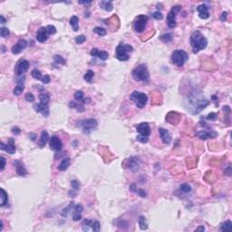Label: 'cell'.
Masks as SVG:
<instances>
[{
  "label": "cell",
  "mask_w": 232,
  "mask_h": 232,
  "mask_svg": "<svg viewBox=\"0 0 232 232\" xmlns=\"http://www.w3.org/2000/svg\"><path fill=\"white\" fill-rule=\"evenodd\" d=\"M135 193H137L139 196L141 197V198H145L146 196H147V193H146L145 190H143L142 189H137L136 191H135Z\"/></svg>",
  "instance_id": "50"
},
{
  "label": "cell",
  "mask_w": 232,
  "mask_h": 232,
  "mask_svg": "<svg viewBox=\"0 0 232 232\" xmlns=\"http://www.w3.org/2000/svg\"><path fill=\"white\" fill-rule=\"evenodd\" d=\"M92 219H87L85 218L83 222V231H89L92 228Z\"/></svg>",
  "instance_id": "33"
},
{
  "label": "cell",
  "mask_w": 232,
  "mask_h": 232,
  "mask_svg": "<svg viewBox=\"0 0 232 232\" xmlns=\"http://www.w3.org/2000/svg\"><path fill=\"white\" fill-rule=\"evenodd\" d=\"M227 17H228V13H227V12H223L221 17V20L222 22H225V21L227 20Z\"/></svg>",
  "instance_id": "56"
},
{
  "label": "cell",
  "mask_w": 232,
  "mask_h": 232,
  "mask_svg": "<svg viewBox=\"0 0 232 232\" xmlns=\"http://www.w3.org/2000/svg\"><path fill=\"white\" fill-rule=\"evenodd\" d=\"M0 19H1V22H0L1 24H5V23L6 22V19H5V17H4L3 16H0Z\"/></svg>",
  "instance_id": "59"
},
{
  "label": "cell",
  "mask_w": 232,
  "mask_h": 232,
  "mask_svg": "<svg viewBox=\"0 0 232 232\" xmlns=\"http://www.w3.org/2000/svg\"><path fill=\"white\" fill-rule=\"evenodd\" d=\"M38 98H39V101L41 103H44V104H46L48 105V103H49L50 102V96L48 93H42L39 94L38 96Z\"/></svg>",
  "instance_id": "29"
},
{
  "label": "cell",
  "mask_w": 232,
  "mask_h": 232,
  "mask_svg": "<svg viewBox=\"0 0 232 232\" xmlns=\"http://www.w3.org/2000/svg\"><path fill=\"white\" fill-rule=\"evenodd\" d=\"M137 131L140 133V135L149 137L151 134V127L147 123H141L136 126Z\"/></svg>",
  "instance_id": "14"
},
{
  "label": "cell",
  "mask_w": 232,
  "mask_h": 232,
  "mask_svg": "<svg viewBox=\"0 0 232 232\" xmlns=\"http://www.w3.org/2000/svg\"><path fill=\"white\" fill-rule=\"evenodd\" d=\"M79 126L82 128L83 133L85 134H90L91 132H93L96 127H97V121L95 119H85L83 120L79 123Z\"/></svg>",
  "instance_id": "6"
},
{
  "label": "cell",
  "mask_w": 232,
  "mask_h": 232,
  "mask_svg": "<svg viewBox=\"0 0 232 232\" xmlns=\"http://www.w3.org/2000/svg\"><path fill=\"white\" fill-rule=\"evenodd\" d=\"M148 20H149V17L145 15H140L138 16L135 20H134V23H133V29L135 32L137 33H141L144 31L146 26H147V23H148Z\"/></svg>",
  "instance_id": "7"
},
{
  "label": "cell",
  "mask_w": 232,
  "mask_h": 232,
  "mask_svg": "<svg viewBox=\"0 0 232 232\" xmlns=\"http://www.w3.org/2000/svg\"><path fill=\"white\" fill-rule=\"evenodd\" d=\"M133 50V47L131 45L120 44L115 50V56L120 61H127L130 58V53Z\"/></svg>",
  "instance_id": "3"
},
{
  "label": "cell",
  "mask_w": 232,
  "mask_h": 232,
  "mask_svg": "<svg viewBox=\"0 0 232 232\" xmlns=\"http://www.w3.org/2000/svg\"><path fill=\"white\" fill-rule=\"evenodd\" d=\"M190 42L192 47V50L195 54H197L200 51L205 49L208 45V40L200 31H194L191 34Z\"/></svg>",
  "instance_id": "1"
},
{
  "label": "cell",
  "mask_w": 232,
  "mask_h": 232,
  "mask_svg": "<svg viewBox=\"0 0 232 232\" xmlns=\"http://www.w3.org/2000/svg\"><path fill=\"white\" fill-rule=\"evenodd\" d=\"M224 173H225L226 175H228V176H230V175H231V166H230V165H228V166L225 169Z\"/></svg>",
  "instance_id": "54"
},
{
  "label": "cell",
  "mask_w": 232,
  "mask_h": 232,
  "mask_svg": "<svg viewBox=\"0 0 232 232\" xmlns=\"http://www.w3.org/2000/svg\"><path fill=\"white\" fill-rule=\"evenodd\" d=\"M30 137H32V138H31L32 141H35V137H36V135H35V134H32V133H31V134H30Z\"/></svg>",
  "instance_id": "60"
},
{
  "label": "cell",
  "mask_w": 232,
  "mask_h": 232,
  "mask_svg": "<svg viewBox=\"0 0 232 232\" xmlns=\"http://www.w3.org/2000/svg\"><path fill=\"white\" fill-rule=\"evenodd\" d=\"M93 33L97 34L100 36H104L106 35V30L103 27H94L93 28Z\"/></svg>",
  "instance_id": "37"
},
{
  "label": "cell",
  "mask_w": 232,
  "mask_h": 232,
  "mask_svg": "<svg viewBox=\"0 0 232 232\" xmlns=\"http://www.w3.org/2000/svg\"><path fill=\"white\" fill-rule=\"evenodd\" d=\"M232 229V222L230 221H226L225 222H223L221 224V227L219 228L221 231H224V232H229Z\"/></svg>",
  "instance_id": "30"
},
{
  "label": "cell",
  "mask_w": 232,
  "mask_h": 232,
  "mask_svg": "<svg viewBox=\"0 0 232 232\" xmlns=\"http://www.w3.org/2000/svg\"><path fill=\"white\" fill-rule=\"evenodd\" d=\"M159 133H160V136L163 141L164 144H170L172 141V136L169 132V131L163 129V128H159Z\"/></svg>",
  "instance_id": "19"
},
{
  "label": "cell",
  "mask_w": 232,
  "mask_h": 232,
  "mask_svg": "<svg viewBox=\"0 0 232 232\" xmlns=\"http://www.w3.org/2000/svg\"><path fill=\"white\" fill-rule=\"evenodd\" d=\"M180 189L181 191L185 192V193H188V192H190L191 191V187L188 184V183H183L180 186Z\"/></svg>",
  "instance_id": "41"
},
{
  "label": "cell",
  "mask_w": 232,
  "mask_h": 232,
  "mask_svg": "<svg viewBox=\"0 0 232 232\" xmlns=\"http://www.w3.org/2000/svg\"><path fill=\"white\" fill-rule=\"evenodd\" d=\"M46 29L48 31V33H49V34H55L56 33V28L52 26V25H49V26H47L46 27Z\"/></svg>",
  "instance_id": "48"
},
{
  "label": "cell",
  "mask_w": 232,
  "mask_h": 232,
  "mask_svg": "<svg viewBox=\"0 0 232 232\" xmlns=\"http://www.w3.org/2000/svg\"><path fill=\"white\" fill-rule=\"evenodd\" d=\"M78 3L79 4H81V5H91V1H78Z\"/></svg>",
  "instance_id": "57"
},
{
  "label": "cell",
  "mask_w": 232,
  "mask_h": 232,
  "mask_svg": "<svg viewBox=\"0 0 232 232\" xmlns=\"http://www.w3.org/2000/svg\"><path fill=\"white\" fill-rule=\"evenodd\" d=\"M131 101H132L138 108H143L148 102V97L144 93L134 91L131 93Z\"/></svg>",
  "instance_id": "5"
},
{
  "label": "cell",
  "mask_w": 232,
  "mask_h": 232,
  "mask_svg": "<svg viewBox=\"0 0 232 232\" xmlns=\"http://www.w3.org/2000/svg\"><path fill=\"white\" fill-rule=\"evenodd\" d=\"M85 40H86V36L83 35V34L78 35L77 37L75 38V42H76L77 45H82L83 43L85 42Z\"/></svg>",
  "instance_id": "44"
},
{
  "label": "cell",
  "mask_w": 232,
  "mask_h": 232,
  "mask_svg": "<svg viewBox=\"0 0 232 232\" xmlns=\"http://www.w3.org/2000/svg\"><path fill=\"white\" fill-rule=\"evenodd\" d=\"M70 25L75 32H77L79 30V18L76 16H73L70 18Z\"/></svg>",
  "instance_id": "26"
},
{
  "label": "cell",
  "mask_w": 232,
  "mask_h": 232,
  "mask_svg": "<svg viewBox=\"0 0 232 232\" xmlns=\"http://www.w3.org/2000/svg\"><path fill=\"white\" fill-rule=\"evenodd\" d=\"M100 6L102 9L105 10V11H112L113 9V2L112 1H101L99 3Z\"/></svg>",
  "instance_id": "27"
},
{
  "label": "cell",
  "mask_w": 232,
  "mask_h": 232,
  "mask_svg": "<svg viewBox=\"0 0 232 232\" xmlns=\"http://www.w3.org/2000/svg\"><path fill=\"white\" fill-rule=\"evenodd\" d=\"M160 39H161L162 42H164V43H169V42H170V41H172L173 35H172V34H170V33L164 34H162V35L160 36Z\"/></svg>",
  "instance_id": "34"
},
{
  "label": "cell",
  "mask_w": 232,
  "mask_h": 232,
  "mask_svg": "<svg viewBox=\"0 0 232 232\" xmlns=\"http://www.w3.org/2000/svg\"><path fill=\"white\" fill-rule=\"evenodd\" d=\"M55 60V65H65V60L61 56V55H55L54 56Z\"/></svg>",
  "instance_id": "38"
},
{
  "label": "cell",
  "mask_w": 232,
  "mask_h": 232,
  "mask_svg": "<svg viewBox=\"0 0 232 232\" xmlns=\"http://www.w3.org/2000/svg\"><path fill=\"white\" fill-rule=\"evenodd\" d=\"M12 132H13L15 135H18V134H20L21 131L18 127H14L13 129H12Z\"/></svg>",
  "instance_id": "55"
},
{
  "label": "cell",
  "mask_w": 232,
  "mask_h": 232,
  "mask_svg": "<svg viewBox=\"0 0 232 232\" xmlns=\"http://www.w3.org/2000/svg\"><path fill=\"white\" fill-rule=\"evenodd\" d=\"M31 75H32V76L34 78V79H36V80H42V78H43V75H42V73L38 70V69H34L33 71H32V73H31Z\"/></svg>",
  "instance_id": "36"
},
{
  "label": "cell",
  "mask_w": 232,
  "mask_h": 232,
  "mask_svg": "<svg viewBox=\"0 0 232 232\" xmlns=\"http://www.w3.org/2000/svg\"><path fill=\"white\" fill-rule=\"evenodd\" d=\"M92 229L94 232H99L101 229V224L98 221H93L92 222Z\"/></svg>",
  "instance_id": "39"
},
{
  "label": "cell",
  "mask_w": 232,
  "mask_h": 232,
  "mask_svg": "<svg viewBox=\"0 0 232 232\" xmlns=\"http://www.w3.org/2000/svg\"><path fill=\"white\" fill-rule=\"evenodd\" d=\"M25 98H26V100H27V102H29V103L34 102V96L31 93H27L26 94V96H25Z\"/></svg>",
  "instance_id": "47"
},
{
  "label": "cell",
  "mask_w": 232,
  "mask_h": 232,
  "mask_svg": "<svg viewBox=\"0 0 232 232\" xmlns=\"http://www.w3.org/2000/svg\"><path fill=\"white\" fill-rule=\"evenodd\" d=\"M69 107L70 108H75L77 110V112L79 113H83L85 111V108H84V105L83 103H76V102H70L69 103Z\"/></svg>",
  "instance_id": "28"
},
{
  "label": "cell",
  "mask_w": 232,
  "mask_h": 232,
  "mask_svg": "<svg viewBox=\"0 0 232 232\" xmlns=\"http://www.w3.org/2000/svg\"><path fill=\"white\" fill-rule=\"evenodd\" d=\"M197 11L199 12V17L201 19H208L210 17V12H209V7H208V6L201 4L197 7Z\"/></svg>",
  "instance_id": "17"
},
{
  "label": "cell",
  "mask_w": 232,
  "mask_h": 232,
  "mask_svg": "<svg viewBox=\"0 0 232 232\" xmlns=\"http://www.w3.org/2000/svg\"><path fill=\"white\" fill-rule=\"evenodd\" d=\"M139 226H140V228L141 230H145V229H147L148 228V225H147V221H146V218L144 216H141L139 218Z\"/></svg>",
  "instance_id": "32"
},
{
  "label": "cell",
  "mask_w": 232,
  "mask_h": 232,
  "mask_svg": "<svg viewBox=\"0 0 232 232\" xmlns=\"http://www.w3.org/2000/svg\"><path fill=\"white\" fill-rule=\"evenodd\" d=\"M128 168L132 170V172H136L140 167V161L137 157H131L128 160Z\"/></svg>",
  "instance_id": "21"
},
{
  "label": "cell",
  "mask_w": 232,
  "mask_h": 232,
  "mask_svg": "<svg viewBox=\"0 0 232 232\" xmlns=\"http://www.w3.org/2000/svg\"><path fill=\"white\" fill-rule=\"evenodd\" d=\"M152 17L156 20H162L163 18V16L160 11H156V12H154V13H152Z\"/></svg>",
  "instance_id": "45"
},
{
  "label": "cell",
  "mask_w": 232,
  "mask_h": 232,
  "mask_svg": "<svg viewBox=\"0 0 232 232\" xmlns=\"http://www.w3.org/2000/svg\"><path fill=\"white\" fill-rule=\"evenodd\" d=\"M15 166H16V170H17V173L19 176H26L27 174V170H26V168L24 167V164L19 162V161H15L14 162Z\"/></svg>",
  "instance_id": "23"
},
{
  "label": "cell",
  "mask_w": 232,
  "mask_h": 232,
  "mask_svg": "<svg viewBox=\"0 0 232 232\" xmlns=\"http://www.w3.org/2000/svg\"><path fill=\"white\" fill-rule=\"evenodd\" d=\"M197 136L201 140H207L210 138H216L218 136V133L214 131H200L197 133Z\"/></svg>",
  "instance_id": "15"
},
{
  "label": "cell",
  "mask_w": 232,
  "mask_h": 232,
  "mask_svg": "<svg viewBox=\"0 0 232 232\" xmlns=\"http://www.w3.org/2000/svg\"><path fill=\"white\" fill-rule=\"evenodd\" d=\"M180 9H181L180 6H174L170 10L167 16V25L170 28H174L177 26L176 17H177V14L180 11Z\"/></svg>",
  "instance_id": "8"
},
{
  "label": "cell",
  "mask_w": 232,
  "mask_h": 232,
  "mask_svg": "<svg viewBox=\"0 0 232 232\" xmlns=\"http://www.w3.org/2000/svg\"><path fill=\"white\" fill-rule=\"evenodd\" d=\"M9 34H10V32H9L8 28H6V27H1V28H0V35H1V37L5 38V37H6V36L9 35Z\"/></svg>",
  "instance_id": "42"
},
{
  "label": "cell",
  "mask_w": 232,
  "mask_h": 232,
  "mask_svg": "<svg viewBox=\"0 0 232 232\" xmlns=\"http://www.w3.org/2000/svg\"><path fill=\"white\" fill-rule=\"evenodd\" d=\"M24 80H25V77H22V78H18L17 80V86L15 87L14 91H13V93L17 96L20 95L24 90H25V85H24Z\"/></svg>",
  "instance_id": "20"
},
{
  "label": "cell",
  "mask_w": 232,
  "mask_h": 232,
  "mask_svg": "<svg viewBox=\"0 0 232 232\" xmlns=\"http://www.w3.org/2000/svg\"><path fill=\"white\" fill-rule=\"evenodd\" d=\"M34 111L36 113H40L43 116H45V117L49 116L50 111H49V107H48V105L41 103H37L34 105Z\"/></svg>",
  "instance_id": "12"
},
{
  "label": "cell",
  "mask_w": 232,
  "mask_h": 232,
  "mask_svg": "<svg viewBox=\"0 0 232 232\" xmlns=\"http://www.w3.org/2000/svg\"><path fill=\"white\" fill-rule=\"evenodd\" d=\"M70 163H71V160L69 158H64L61 163L58 165V170L60 172H64V170H67L68 167L70 166Z\"/></svg>",
  "instance_id": "25"
},
{
  "label": "cell",
  "mask_w": 232,
  "mask_h": 232,
  "mask_svg": "<svg viewBox=\"0 0 232 232\" xmlns=\"http://www.w3.org/2000/svg\"><path fill=\"white\" fill-rule=\"evenodd\" d=\"M217 119H218V113H210L207 116V120H210V121H216Z\"/></svg>",
  "instance_id": "51"
},
{
  "label": "cell",
  "mask_w": 232,
  "mask_h": 232,
  "mask_svg": "<svg viewBox=\"0 0 232 232\" xmlns=\"http://www.w3.org/2000/svg\"><path fill=\"white\" fill-rule=\"evenodd\" d=\"M0 150L1 151H6L9 154H14L16 152V145H15V140L13 138H10L8 140L7 144H5L3 141H1V145H0Z\"/></svg>",
  "instance_id": "10"
},
{
  "label": "cell",
  "mask_w": 232,
  "mask_h": 232,
  "mask_svg": "<svg viewBox=\"0 0 232 232\" xmlns=\"http://www.w3.org/2000/svg\"><path fill=\"white\" fill-rule=\"evenodd\" d=\"M137 141H139L140 142H142V143H146V142H148V141H149V137L143 136V135H138L137 136Z\"/></svg>",
  "instance_id": "46"
},
{
  "label": "cell",
  "mask_w": 232,
  "mask_h": 232,
  "mask_svg": "<svg viewBox=\"0 0 232 232\" xmlns=\"http://www.w3.org/2000/svg\"><path fill=\"white\" fill-rule=\"evenodd\" d=\"M27 46V41L25 39H20L13 47H12V53L14 55H18L23 50H25Z\"/></svg>",
  "instance_id": "13"
},
{
  "label": "cell",
  "mask_w": 232,
  "mask_h": 232,
  "mask_svg": "<svg viewBox=\"0 0 232 232\" xmlns=\"http://www.w3.org/2000/svg\"><path fill=\"white\" fill-rule=\"evenodd\" d=\"M189 60V55L183 50H175L172 55V62L179 66L181 67L184 65V64Z\"/></svg>",
  "instance_id": "4"
},
{
  "label": "cell",
  "mask_w": 232,
  "mask_h": 232,
  "mask_svg": "<svg viewBox=\"0 0 232 232\" xmlns=\"http://www.w3.org/2000/svg\"><path fill=\"white\" fill-rule=\"evenodd\" d=\"M0 162H1V165H0V167H1V168H0V170L3 172L5 167H6V159L3 156H1V157H0Z\"/></svg>",
  "instance_id": "53"
},
{
  "label": "cell",
  "mask_w": 232,
  "mask_h": 232,
  "mask_svg": "<svg viewBox=\"0 0 232 232\" xmlns=\"http://www.w3.org/2000/svg\"><path fill=\"white\" fill-rule=\"evenodd\" d=\"M0 192H1V203H0V206L4 207L8 202V196L4 189H0Z\"/></svg>",
  "instance_id": "31"
},
{
  "label": "cell",
  "mask_w": 232,
  "mask_h": 232,
  "mask_svg": "<svg viewBox=\"0 0 232 232\" xmlns=\"http://www.w3.org/2000/svg\"><path fill=\"white\" fill-rule=\"evenodd\" d=\"M93 76H94V72L93 70H88L86 72V74L83 75V78L87 83H92Z\"/></svg>",
  "instance_id": "35"
},
{
  "label": "cell",
  "mask_w": 232,
  "mask_h": 232,
  "mask_svg": "<svg viewBox=\"0 0 232 232\" xmlns=\"http://www.w3.org/2000/svg\"><path fill=\"white\" fill-rule=\"evenodd\" d=\"M49 144H50V148L53 151L60 152L61 150L63 149V142H62V141L60 140V138L58 136H56V135H54V136H52L50 138Z\"/></svg>",
  "instance_id": "11"
},
{
  "label": "cell",
  "mask_w": 232,
  "mask_h": 232,
  "mask_svg": "<svg viewBox=\"0 0 232 232\" xmlns=\"http://www.w3.org/2000/svg\"><path fill=\"white\" fill-rule=\"evenodd\" d=\"M83 93L82 91H77L75 93V99L78 102H82L83 100Z\"/></svg>",
  "instance_id": "43"
},
{
  "label": "cell",
  "mask_w": 232,
  "mask_h": 232,
  "mask_svg": "<svg viewBox=\"0 0 232 232\" xmlns=\"http://www.w3.org/2000/svg\"><path fill=\"white\" fill-rule=\"evenodd\" d=\"M49 33H48L47 29H46V27H41L39 28L38 32H37V34H36V39H37L38 42L40 43H44L45 42L48 37H49Z\"/></svg>",
  "instance_id": "16"
},
{
  "label": "cell",
  "mask_w": 232,
  "mask_h": 232,
  "mask_svg": "<svg viewBox=\"0 0 232 232\" xmlns=\"http://www.w3.org/2000/svg\"><path fill=\"white\" fill-rule=\"evenodd\" d=\"M131 75L135 81L139 82H148L150 79V73L146 65L141 64L133 69Z\"/></svg>",
  "instance_id": "2"
},
{
  "label": "cell",
  "mask_w": 232,
  "mask_h": 232,
  "mask_svg": "<svg viewBox=\"0 0 232 232\" xmlns=\"http://www.w3.org/2000/svg\"><path fill=\"white\" fill-rule=\"evenodd\" d=\"M75 206V204H74V202H70V204L66 207V208H65V209L63 210V211H62V216L63 217H67V215H68V213H69V211H70V210H72V208Z\"/></svg>",
  "instance_id": "40"
},
{
  "label": "cell",
  "mask_w": 232,
  "mask_h": 232,
  "mask_svg": "<svg viewBox=\"0 0 232 232\" xmlns=\"http://www.w3.org/2000/svg\"><path fill=\"white\" fill-rule=\"evenodd\" d=\"M42 83H44V84H47V83H49L50 82H51V78H50V76L48 75H44L43 76V78H42Z\"/></svg>",
  "instance_id": "52"
},
{
  "label": "cell",
  "mask_w": 232,
  "mask_h": 232,
  "mask_svg": "<svg viewBox=\"0 0 232 232\" xmlns=\"http://www.w3.org/2000/svg\"><path fill=\"white\" fill-rule=\"evenodd\" d=\"M3 230V221H0V231H2Z\"/></svg>",
  "instance_id": "61"
},
{
  "label": "cell",
  "mask_w": 232,
  "mask_h": 232,
  "mask_svg": "<svg viewBox=\"0 0 232 232\" xmlns=\"http://www.w3.org/2000/svg\"><path fill=\"white\" fill-rule=\"evenodd\" d=\"M196 230H197V231H204V230H205V228H204L203 226H200V227H198V228H196Z\"/></svg>",
  "instance_id": "58"
},
{
  "label": "cell",
  "mask_w": 232,
  "mask_h": 232,
  "mask_svg": "<svg viewBox=\"0 0 232 232\" xmlns=\"http://www.w3.org/2000/svg\"><path fill=\"white\" fill-rule=\"evenodd\" d=\"M49 134L46 131H43L42 133H41V136H40V140H39V142H38V145L40 148H44L45 144L47 143V141H49Z\"/></svg>",
  "instance_id": "24"
},
{
  "label": "cell",
  "mask_w": 232,
  "mask_h": 232,
  "mask_svg": "<svg viewBox=\"0 0 232 232\" xmlns=\"http://www.w3.org/2000/svg\"><path fill=\"white\" fill-rule=\"evenodd\" d=\"M28 69H29V62L26 59H21L18 61L17 65H16L15 73H16L17 75L22 76Z\"/></svg>",
  "instance_id": "9"
},
{
  "label": "cell",
  "mask_w": 232,
  "mask_h": 232,
  "mask_svg": "<svg viewBox=\"0 0 232 232\" xmlns=\"http://www.w3.org/2000/svg\"><path fill=\"white\" fill-rule=\"evenodd\" d=\"M83 211V207L82 204H77L74 207V212H73V219L75 221H79L82 218V212Z\"/></svg>",
  "instance_id": "18"
},
{
  "label": "cell",
  "mask_w": 232,
  "mask_h": 232,
  "mask_svg": "<svg viewBox=\"0 0 232 232\" xmlns=\"http://www.w3.org/2000/svg\"><path fill=\"white\" fill-rule=\"evenodd\" d=\"M91 55L92 56H94V57H98L99 59L103 60V61H105L107 60L109 55L106 51H100L98 50L97 48H93L91 50Z\"/></svg>",
  "instance_id": "22"
},
{
  "label": "cell",
  "mask_w": 232,
  "mask_h": 232,
  "mask_svg": "<svg viewBox=\"0 0 232 232\" xmlns=\"http://www.w3.org/2000/svg\"><path fill=\"white\" fill-rule=\"evenodd\" d=\"M71 185H72L73 189L75 190H79V188H80V184H79V182H78L77 180H72V181H71Z\"/></svg>",
  "instance_id": "49"
}]
</instances>
